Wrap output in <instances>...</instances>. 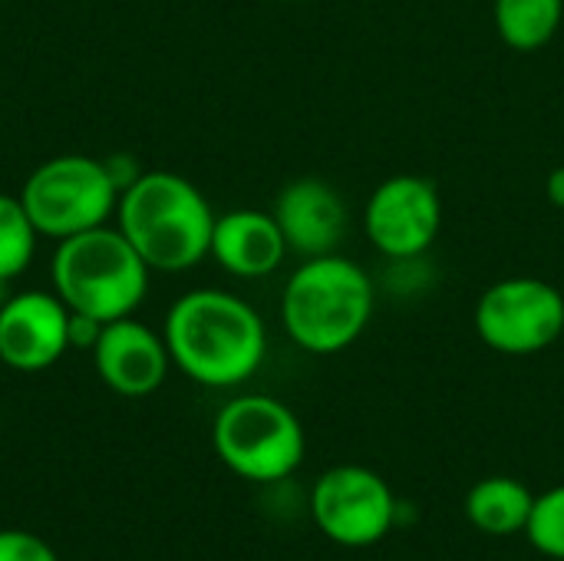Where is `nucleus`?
Masks as SVG:
<instances>
[{
    "mask_svg": "<svg viewBox=\"0 0 564 561\" xmlns=\"http://www.w3.org/2000/svg\"><path fill=\"white\" fill-rule=\"evenodd\" d=\"M0 561H59L53 546L23 529H0Z\"/></svg>",
    "mask_w": 564,
    "mask_h": 561,
    "instance_id": "nucleus-18",
    "label": "nucleus"
},
{
    "mask_svg": "<svg viewBox=\"0 0 564 561\" xmlns=\"http://www.w3.org/2000/svg\"><path fill=\"white\" fill-rule=\"evenodd\" d=\"M525 536L539 555L564 561V486H552L535 496Z\"/></svg>",
    "mask_w": 564,
    "mask_h": 561,
    "instance_id": "nucleus-17",
    "label": "nucleus"
},
{
    "mask_svg": "<svg viewBox=\"0 0 564 561\" xmlns=\"http://www.w3.org/2000/svg\"><path fill=\"white\" fill-rule=\"evenodd\" d=\"M69 350V308L50 291H20L0 308V364L40 374Z\"/></svg>",
    "mask_w": 564,
    "mask_h": 561,
    "instance_id": "nucleus-10",
    "label": "nucleus"
},
{
    "mask_svg": "<svg viewBox=\"0 0 564 561\" xmlns=\"http://www.w3.org/2000/svg\"><path fill=\"white\" fill-rule=\"evenodd\" d=\"M215 218L195 182L162 169L142 172L116 205V228L162 274H182L208 258Z\"/></svg>",
    "mask_w": 564,
    "mask_h": 561,
    "instance_id": "nucleus-2",
    "label": "nucleus"
},
{
    "mask_svg": "<svg viewBox=\"0 0 564 561\" xmlns=\"http://www.w3.org/2000/svg\"><path fill=\"white\" fill-rule=\"evenodd\" d=\"M545 195H549V202H552L555 208H562L564 212V165L552 169V175H549V182H545Z\"/></svg>",
    "mask_w": 564,
    "mask_h": 561,
    "instance_id": "nucleus-21",
    "label": "nucleus"
},
{
    "mask_svg": "<svg viewBox=\"0 0 564 561\" xmlns=\"http://www.w3.org/2000/svg\"><path fill=\"white\" fill-rule=\"evenodd\" d=\"M89 354H93V367L99 380L112 393L129 397V400L155 393L165 384L169 367H172L165 337L135 317L109 321Z\"/></svg>",
    "mask_w": 564,
    "mask_h": 561,
    "instance_id": "nucleus-11",
    "label": "nucleus"
},
{
    "mask_svg": "<svg viewBox=\"0 0 564 561\" xmlns=\"http://www.w3.org/2000/svg\"><path fill=\"white\" fill-rule=\"evenodd\" d=\"M288 251L301 255V258H321V255H334L350 228V212L344 195L314 175L294 179L288 182L271 208Z\"/></svg>",
    "mask_w": 564,
    "mask_h": 561,
    "instance_id": "nucleus-12",
    "label": "nucleus"
},
{
    "mask_svg": "<svg viewBox=\"0 0 564 561\" xmlns=\"http://www.w3.org/2000/svg\"><path fill=\"white\" fill-rule=\"evenodd\" d=\"M10 294H13V291H10V281H7V278H0V308L10 301Z\"/></svg>",
    "mask_w": 564,
    "mask_h": 561,
    "instance_id": "nucleus-22",
    "label": "nucleus"
},
{
    "mask_svg": "<svg viewBox=\"0 0 564 561\" xmlns=\"http://www.w3.org/2000/svg\"><path fill=\"white\" fill-rule=\"evenodd\" d=\"M535 496L512 476L479 479L466 496V519L486 536H519L529 526Z\"/></svg>",
    "mask_w": 564,
    "mask_h": 561,
    "instance_id": "nucleus-14",
    "label": "nucleus"
},
{
    "mask_svg": "<svg viewBox=\"0 0 564 561\" xmlns=\"http://www.w3.org/2000/svg\"><path fill=\"white\" fill-rule=\"evenodd\" d=\"M377 311L373 278L340 251L304 258L281 291V324L288 337L314 357L354 347Z\"/></svg>",
    "mask_w": 564,
    "mask_h": 561,
    "instance_id": "nucleus-3",
    "label": "nucleus"
},
{
    "mask_svg": "<svg viewBox=\"0 0 564 561\" xmlns=\"http://www.w3.org/2000/svg\"><path fill=\"white\" fill-rule=\"evenodd\" d=\"M473 327L496 354H542L564 334V294L552 281L532 274L502 278L479 294Z\"/></svg>",
    "mask_w": 564,
    "mask_h": 561,
    "instance_id": "nucleus-7",
    "label": "nucleus"
},
{
    "mask_svg": "<svg viewBox=\"0 0 564 561\" xmlns=\"http://www.w3.org/2000/svg\"><path fill=\"white\" fill-rule=\"evenodd\" d=\"M152 268L119 228L99 225L56 241L50 278L53 294L76 314L102 324L132 317L149 294Z\"/></svg>",
    "mask_w": 564,
    "mask_h": 561,
    "instance_id": "nucleus-4",
    "label": "nucleus"
},
{
    "mask_svg": "<svg viewBox=\"0 0 564 561\" xmlns=\"http://www.w3.org/2000/svg\"><path fill=\"white\" fill-rule=\"evenodd\" d=\"M172 364L195 384L228 390L248 384L268 354V327L261 314L238 294L221 288H195L182 294L162 327Z\"/></svg>",
    "mask_w": 564,
    "mask_h": 561,
    "instance_id": "nucleus-1",
    "label": "nucleus"
},
{
    "mask_svg": "<svg viewBox=\"0 0 564 561\" xmlns=\"http://www.w3.org/2000/svg\"><path fill=\"white\" fill-rule=\"evenodd\" d=\"M102 321H96V317H89V314H76V311H69V347H76V350H93L96 347V341H99V334H102Z\"/></svg>",
    "mask_w": 564,
    "mask_h": 561,
    "instance_id": "nucleus-19",
    "label": "nucleus"
},
{
    "mask_svg": "<svg viewBox=\"0 0 564 561\" xmlns=\"http://www.w3.org/2000/svg\"><path fill=\"white\" fill-rule=\"evenodd\" d=\"M36 225L30 222L20 195L0 192V278L17 281L36 255Z\"/></svg>",
    "mask_w": 564,
    "mask_h": 561,
    "instance_id": "nucleus-16",
    "label": "nucleus"
},
{
    "mask_svg": "<svg viewBox=\"0 0 564 561\" xmlns=\"http://www.w3.org/2000/svg\"><path fill=\"white\" fill-rule=\"evenodd\" d=\"M20 202L40 235L63 241L109 225L119 205V188L112 185L102 159L53 155L26 175Z\"/></svg>",
    "mask_w": 564,
    "mask_h": 561,
    "instance_id": "nucleus-6",
    "label": "nucleus"
},
{
    "mask_svg": "<svg viewBox=\"0 0 564 561\" xmlns=\"http://www.w3.org/2000/svg\"><path fill=\"white\" fill-rule=\"evenodd\" d=\"M212 443L235 476L261 486L294 476L307 453L297 413L264 393H241L228 400L212 423Z\"/></svg>",
    "mask_w": 564,
    "mask_h": 561,
    "instance_id": "nucleus-5",
    "label": "nucleus"
},
{
    "mask_svg": "<svg viewBox=\"0 0 564 561\" xmlns=\"http://www.w3.org/2000/svg\"><path fill=\"white\" fill-rule=\"evenodd\" d=\"M492 20L509 50L535 53L562 30L564 0H492Z\"/></svg>",
    "mask_w": 564,
    "mask_h": 561,
    "instance_id": "nucleus-15",
    "label": "nucleus"
},
{
    "mask_svg": "<svg viewBox=\"0 0 564 561\" xmlns=\"http://www.w3.org/2000/svg\"><path fill=\"white\" fill-rule=\"evenodd\" d=\"M443 228V198L426 175H390L364 205V235L387 261L423 258Z\"/></svg>",
    "mask_w": 564,
    "mask_h": 561,
    "instance_id": "nucleus-9",
    "label": "nucleus"
},
{
    "mask_svg": "<svg viewBox=\"0 0 564 561\" xmlns=\"http://www.w3.org/2000/svg\"><path fill=\"white\" fill-rule=\"evenodd\" d=\"M314 526L344 549H370L390 536L397 522V496L390 483L367 466H334L311 493Z\"/></svg>",
    "mask_w": 564,
    "mask_h": 561,
    "instance_id": "nucleus-8",
    "label": "nucleus"
},
{
    "mask_svg": "<svg viewBox=\"0 0 564 561\" xmlns=\"http://www.w3.org/2000/svg\"><path fill=\"white\" fill-rule=\"evenodd\" d=\"M102 165H106V172H109V179H112V185L119 188V195L142 175V169H139V162H135V155H129V152H112V155H106L102 159Z\"/></svg>",
    "mask_w": 564,
    "mask_h": 561,
    "instance_id": "nucleus-20",
    "label": "nucleus"
},
{
    "mask_svg": "<svg viewBox=\"0 0 564 561\" xmlns=\"http://www.w3.org/2000/svg\"><path fill=\"white\" fill-rule=\"evenodd\" d=\"M208 255L221 265V271L245 281H258L274 274L291 251L271 212L231 208L215 218Z\"/></svg>",
    "mask_w": 564,
    "mask_h": 561,
    "instance_id": "nucleus-13",
    "label": "nucleus"
}]
</instances>
